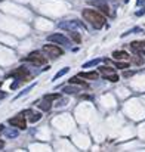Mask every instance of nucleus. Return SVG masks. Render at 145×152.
Masks as SVG:
<instances>
[{
  "instance_id": "f8f14e48",
  "label": "nucleus",
  "mask_w": 145,
  "mask_h": 152,
  "mask_svg": "<svg viewBox=\"0 0 145 152\" xmlns=\"http://www.w3.org/2000/svg\"><path fill=\"white\" fill-rule=\"evenodd\" d=\"M79 77L82 78H88V80H96L98 78V72L96 71H89V72H80Z\"/></svg>"
},
{
  "instance_id": "0eeeda50",
  "label": "nucleus",
  "mask_w": 145,
  "mask_h": 152,
  "mask_svg": "<svg viewBox=\"0 0 145 152\" xmlns=\"http://www.w3.org/2000/svg\"><path fill=\"white\" fill-rule=\"evenodd\" d=\"M13 75L15 77H18L19 80H22V81H28L31 77H30V71L25 68V66H19L18 69H15V72H13Z\"/></svg>"
},
{
  "instance_id": "5701e85b",
  "label": "nucleus",
  "mask_w": 145,
  "mask_h": 152,
  "mask_svg": "<svg viewBox=\"0 0 145 152\" xmlns=\"http://www.w3.org/2000/svg\"><path fill=\"white\" fill-rule=\"evenodd\" d=\"M145 0H138V3H136V6H141V4H144Z\"/></svg>"
},
{
  "instance_id": "dca6fc26",
  "label": "nucleus",
  "mask_w": 145,
  "mask_h": 152,
  "mask_svg": "<svg viewBox=\"0 0 145 152\" xmlns=\"http://www.w3.org/2000/svg\"><path fill=\"white\" fill-rule=\"evenodd\" d=\"M4 133H6V136L7 137H16L18 136V130L12 126V129H7V130H4Z\"/></svg>"
},
{
  "instance_id": "6e6552de",
  "label": "nucleus",
  "mask_w": 145,
  "mask_h": 152,
  "mask_svg": "<svg viewBox=\"0 0 145 152\" xmlns=\"http://www.w3.org/2000/svg\"><path fill=\"white\" fill-rule=\"evenodd\" d=\"M27 117H28V120L31 121V123H36V121H39L40 118H42V114H39V112H34L33 109H27V111H22Z\"/></svg>"
},
{
  "instance_id": "7ed1b4c3",
  "label": "nucleus",
  "mask_w": 145,
  "mask_h": 152,
  "mask_svg": "<svg viewBox=\"0 0 145 152\" xmlns=\"http://www.w3.org/2000/svg\"><path fill=\"white\" fill-rule=\"evenodd\" d=\"M25 61H27V62H33L34 65H45V64H46V58H45L42 53H39V52L30 53V55L25 58Z\"/></svg>"
},
{
  "instance_id": "4be33fe9",
  "label": "nucleus",
  "mask_w": 145,
  "mask_h": 152,
  "mask_svg": "<svg viewBox=\"0 0 145 152\" xmlns=\"http://www.w3.org/2000/svg\"><path fill=\"white\" fill-rule=\"evenodd\" d=\"M133 74H135L133 71H129V72H124V77H132Z\"/></svg>"
},
{
  "instance_id": "6ab92c4d",
  "label": "nucleus",
  "mask_w": 145,
  "mask_h": 152,
  "mask_svg": "<svg viewBox=\"0 0 145 152\" xmlns=\"http://www.w3.org/2000/svg\"><path fill=\"white\" fill-rule=\"evenodd\" d=\"M68 71H70V68H67V66H65V68H62L61 71H58V72L55 74V77H53L52 80H56V78H59V77H62V75H64V74H67Z\"/></svg>"
},
{
  "instance_id": "20e7f679",
  "label": "nucleus",
  "mask_w": 145,
  "mask_h": 152,
  "mask_svg": "<svg viewBox=\"0 0 145 152\" xmlns=\"http://www.w3.org/2000/svg\"><path fill=\"white\" fill-rule=\"evenodd\" d=\"M59 27L61 28H65V30H70V31H80L85 28V25L82 22H77V21H67V22H59Z\"/></svg>"
},
{
  "instance_id": "393cba45",
  "label": "nucleus",
  "mask_w": 145,
  "mask_h": 152,
  "mask_svg": "<svg viewBox=\"0 0 145 152\" xmlns=\"http://www.w3.org/2000/svg\"><path fill=\"white\" fill-rule=\"evenodd\" d=\"M4 148V142L3 140H0V149H3Z\"/></svg>"
},
{
  "instance_id": "1a4fd4ad",
  "label": "nucleus",
  "mask_w": 145,
  "mask_h": 152,
  "mask_svg": "<svg viewBox=\"0 0 145 152\" xmlns=\"http://www.w3.org/2000/svg\"><path fill=\"white\" fill-rule=\"evenodd\" d=\"M92 4H95L98 9H99L101 12H104L105 15H110V7H108V4H107V3H104L102 0H93V1H92Z\"/></svg>"
},
{
  "instance_id": "2eb2a0df",
  "label": "nucleus",
  "mask_w": 145,
  "mask_h": 152,
  "mask_svg": "<svg viewBox=\"0 0 145 152\" xmlns=\"http://www.w3.org/2000/svg\"><path fill=\"white\" fill-rule=\"evenodd\" d=\"M70 84H79V86H88L86 81L82 80V77H73L70 78Z\"/></svg>"
},
{
  "instance_id": "f3484780",
  "label": "nucleus",
  "mask_w": 145,
  "mask_h": 152,
  "mask_svg": "<svg viewBox=\"0 0 145 152\" xmlns=\"http://www.w3.org/2000/svg\"><path fill=\"white\" fill-rule=\"evenodd\" d=\"M102 62V59H93V61H89V62H85L83 66L85 68H89V66H95V65H99Z\"/></svg>"
},
{
  "instance_id": "4468645a",
  "label": "nucleus",
  "mask_w": 145,
  "mask_h": 152,
  "mask_svg": "<svg viewBox=\"0 0 145 152\" xmlns=\"http://www.w3.org/2000/svg\"><path fill=\"white\" fill-rule=\"evenodd\" d=\"M37 105H39V108L42 109V111H49L50 109V101H48V99H43L42 102H37Z\"/></svg>"
},
{
  "instance_id": "b1692460",
  "label": "nucleus",
  "mask_w": 145,
  "mask_h": 152,
  "mask_svg": "<svg viewBox=\"0 0 145 152\" xmlns=\"http://www.w3.org/2000/svg\"><path fill=\"white\" fill-rule=\"evenodd\" d=\"M3 98H6V93L4 92H0V99H3Z\"/></svg>"
},
{
  "instance_id": "a878e982",
  "label": "nucleus",
  "mask_w": 145,
  "mask_h": 152,
  "mask_svg": "<svg viewBox=\"0 0 145 152\" xmlns=\"http://www.w3.org/2000/svg\"><path fill=\"white\" fill-rule=\"evenodd\" d=\"M1 132H4V129H3V126H0V133H1Z\"/></svg>"
},
{
  "instance_id": "a211bd4d",
  "label": "nucleus",
  "mask_w": 145,
  "mask_h": 152,
  "mask_svg": "<svg viewBox=\"0 0 145 152\" xmlns=\"http://www.w3.org/2000/svg\"><path fill=\"white\" fill-rule=\"evenodd\" d=\"M62 92H64V93H68V95H76V93H79V89H77V87H70V86H68V87H64Z\"/></svg>"
},
{
  "instance_id": "f257e3e1",
  "label": "nucleus",
  "mask_w": 145,
  "mask_h": 152,
  "mask_svg": "<svg viewBox=\"0 0 145 152\" xmlns=\"http://www.w3.org/2000/svg\"><path fill=\"white\" fill-rule=\"evenodd\" d=\"M82 15H83V18L89 22V24H92L95 28H101V27H104V24H105V18L96 12V10H92V9H85L83 12H82Z\"/></svg>"
},
{
  "instance_id": "ddd939ff",
  "label": "nucleus",
  "mask_w": 145,
  "mask_h": 152,
  "mask_svg": "<svg viewBox=\"0 0 145 152\" xmlns=\"http://www.w3.org/2000/svg\"><path fill=\"white\" fill-rule=\"evenodd\" d=\"M98 71H99L102 75H105V78L114 74V69H113L111 66H99V68H98Z\"/></svg>"
},
{
  "instance_id": "f03ea898",
  "label": "nucleus",
  "mask_w": 145,
  "mask_h": 152,
  "mask_svg": "<svg viewBox=\"0 0 145 152\" xmlns=\"http://www.w3.org/2000/svg\"><path fill=\"white\" fill-rule=\"evenodd\" d=\"M9 124L13 126V127H18V129L24 130V129L27 127V123H25V114L21 112V114H18L16 117L10 118V120H9Z\"/></svg>"
},
{
  "instance_id": "39448f33",
  "label": "nucleus",
  "mask_w": 145,
  "mask_h": 152,
  "mask_svg": "<svg viewBox=\"0 0 145 152\" xmlns=\"http://www.w3.org/2000/svg\"><path fill=\"white\" fill-rule=\"evenodd\" d=\"M48 42H52V43H58V45H62V46H70V40L59 34V33H55V34H50L48 36Z\"/></svg>"
},
{
  "instance_id": "9b49d317",
  "label": "nucleus",
  "mask_w": 145,
  "mask_h": 152,
  "mask_svg": "<svg viewBox=\"0 0 145 152\" xmlns=\"http://www.w3.org/2000/svg\"><path fill=\"white\" fill-rule=\"evenodd\" d=\"M113 58L114 59H129V53L124 50H114L113 52Z\"/></svg>"
},
{
  "instance_id": "412c9836",
  "label": "nucleus",
  "mask_w": 145,
  "mask_h": 152,
  "mask_svg": "<svg viewBox=\"0 0 145 152\" xmlns=\"http://www.w3.org/2000/svg\"><path fill=\"white\" fill-rule=\"evenodd\" d=\"M58 98H59V95H46L45 96V99H48V101H55Z\"/></svg>"
},
{
  "instance_id": "aec40b11",
  "label": "nucleus",
  "mask_w": 145,
  "mask_h": 152,
  "mask_svg": "<svg viewBox=\"0 0 145 152\" xmlns=\"http://www.w3.org/2000/svg\"><path fill=\"white\" fill-rule=\"evenodd\" d=\"M113 65H116L119 69H126V68L129 66V65H127V64H124V62H116V64H113Z\"/></svg>"
},
{
  "instance_id": "9d476101",
  "label": "nucleus",
  "mask_w": 145,
  "mask_h": 152,
  "mask_svg": "<svg viewBox=\"0 0 145 152\" xmlns=\"http://www.w3.org/2000/svg\"><path fill=\"white\" fill-rule=\"evenodd\" d=\"M130 49L135 52V53H141L145 50V42H133L130 43Z\"/></svg>"
},
{
  "instance_id": "423d86ee",
  "label": "nucleus",
  "mask_w": 145,
  "mask_h": 152,
  "mask_svg": "<svg viewBox=\"0 0 145 152\" xmlns=\"http://www.w3.org/2000/svg\"><path fill=\"white\" fill-rule=\"evenodd\" d=\"M43 52H46L52 58H59L62 55V49L58 48V46H53V45H45L43 46Z\"/></svg>"
}]
</instances>
